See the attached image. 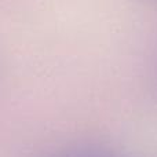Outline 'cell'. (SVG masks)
<instances>
[{
    "instance_id": "1",
    "label": "cell",
    "mask_w": 157,
    "mask_h": 157,
    "mask_svg": "<svg viewBox=\"0 0 157 157\" xmlns=\"http://www.w3.org/2000/svg\"><path fill=\"white\" fill-rule=\"evenodd\" d=\"M52 157H114L110 153L105 152L102 149H94V147H83V149H73L68 152L59 153Z\"/></svg>"
}]
</instances>
